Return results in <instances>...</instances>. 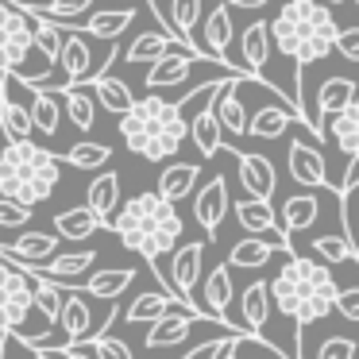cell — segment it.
<instances>
[{
    "label": "cell",
    "mask_w": 359,
    "mask_h": 359,
    "mask_svg": "<svg viewBox=\"0 0 359 359\" xmlns=\"http://www.w3.org/2000/svg\"><path fill=\"white\" fill-rule=\"evenodd\" d=\"M336 274L328 271L320 259L313 255H286V263L278 266L271 282H266V294H271V305L282 309V317L294 320V359H302V332L317 320H325L336 305Z\"/></svg>",
    "instance_id": "cell-1"
},
{
    "label": "cell",
    "mask_w": 359,
    "mask_h": 359,
    "mask_svg": "<svg viewBox=\"0 0 359 359\" xmlns=\"http://www.w3.org/2000/svg\"><path fill=\"white\" fill-rule=\"evenodd\" d=\"M205 89V86H201ZM201 89L182 93L178 101H163V97H135L132 109L120 112V135H124L128 151L147 163H163L182 151V143L189 140V120H182V109L194 101Z\"/></svg>",
    "instance_id": "cell-2"
},
{
    "label": "cell",
    "mask_w": 359,
    "mask_h": 359,
    "mask_svg": "<svg viewBox=\"0 0 359 359\" xmlns=\"http://www.w3.org/2000/svg\"><path fill=\"white\" fill-rule=\"evenodd\" d=\"M109 228L120 236V243L132 255H140L147 266H155L166 251L178 248L186 220H182L178 205L151 189V194H135L124 205H116V217L109 220Z\"/></svg>",
    "instance_id": "cell-3"
},
{
    "label": "cell",
    "mask_w": 359,
    "mask_h": 359,
    "mask_svg": "<svg viewBox=\"0 0 359 359\" xmlns=\"http://www.w3.org/2000/svg\"><path fill=\"white\" fill-rule=\"evenodd\" d=\"M266 27H271V43L297 70H305L313 62H325L332 55L336 32H340L328 4H320V0H286L282 12Z\"/></svg>",
    "instance_id": "cell-4"
},
{
    "label": "cell",
    "mask_w": 359,
    "mask_h": 359,
    "mask_svg": "<svg viewBox=\"0 0 359 359\" xmlns=\"http://www.w3.org/2000/svg\"><path fill=\"white\" fill-rule=\"evenodd\" d=\"M58 182H62V163L55 151L32 140H4V151H0V194L4 197L35 209L50 201Z\"/></svg>",
    "instance_id": "cell-5"
},
{
    "label": "cell",
    "mask_w": 359,
    "mask_h": 359,
    "mask_svg": "<svg viewBox=\"0 0 359 359\" xmlns=\"http://www.w3.org/2000/svg\"><path fill=\"white\" fill-rule=\"evenodd\" d=\"M50 66L55 62H47L32 47V20L0 0V70L12 74V81L20 86H43Z\"/></svg>",
    "instance_id": "cell-6"
},
{
    "label": "cell",
    "mask_w": 359,
    "mask_h": 359,
    "mask_svg": "<svg viewBox=\"0 0 359 359\" xmlns=\"http://www.w3.org/2000/svg\"><path fill=\"white\" fill-rule=\"evenodd\" d=\"M32 290H35V282L24 271H16L12 263L0 259V332L4 336L24 332V320L35 313Z\"/></svg>",
    "instance_id": "cell-7"
},
{
    "label": "cell",
    "mask_w": 359,
    "mask_h": 359,
    "mask_svg": "<svg viewBox=\"0 0 359 359\" xmlns=\"http://www.w3.org/2000/svg\"><path fill=\"white\" fill-rule=\"evenodd\" d=\"M236 220L243 224L248 236H274V248L294 255V243H290V232L278 224V212H274L271 201H259V197H243V201L232 205Z\"/></svg>",
    "instance_id": "cell-8"
},
{
    "label": "cell",
    "mask_w": 359,
    "mask_h": 359,
    "mask_svg": "<svg viewBox=\"0 0 359 359\" xmlns=\"http://www.w3.org/2000/svg\"><path fill=\"white\" fill-rule=\"evenodd\" d=\"M232 209V197H228V178L224 174H212L194 197V220L205 228L209 243H217L220 236V224H224V212Z\"/></svg>",
    "instance_id": "cell-9"
},
{
    "label": "cell",
    "mask_w": 359,
    "mask_h": 359,
    "mask_svg": "<svg viewBox=\"0 0 359 359\" xmlns=\"http://www.w3.org/2000/svg\"><path fill=\"white\" fill-rule=\"evenodd\" d=\"M55 66H62L66 86H78V81H86L93 74V50H89V43L81 39V32L74 24L62 27V47H58Z\"/></svg>",
    "instance_id": "cell-10"
},
{
    "label": "cell",
    "mask_w": 359,
    "mask_h": 359,
    "mask_svg": "<svg viewBox=\"0 0 359 359\" xmlns=\"http://www.w3.org/2000/svg\"><path fill=\"white\" fill-rule=\"evenodd\" d=\"M236 163H240V186L248 189V197H259V201H271L274 186H278V174H274V163L266 155H251V151H232Z\"/></svg>",
    "instance_id": "cell-11"
},
{
    "label": "cell",
    "mask_w": 359,
    "mask_h": 359,
    "mask_svg": "<svg viewBox=\"0 0 359 359\" xmlns=\"http://www.w3.org/2000/svg\"><path fill=\"white\" fill-rule=\"evenodd\" d=\"M240 81L243 78L228 74V81H220V86L212 89V112H217L220 132H228V135H248V109H243V101L236 97V86H240Z\"/></svg>",
    "instance_id": "cell-12"
},
{
    "label": "cell",
    "mask_w": 359,
    "mask_h": 359,
    "mask_svg": "<svg viewBox=\"0 0 359 359\" xmlns=\"http://www.w3.org/2000/svg\"><path fill=\"white\" fill-rule=\"evenodd\" d=\"M194 325H197V317L186 309V305H174L170 313H163V317H155L151 320V332H147V348L151 351H158V348H178L182 340H186L189 332H194Z\"/></svg>",
    "instance_id": "cell-13"
},
{
    "label": "cell",
    "mask_w": 359,
    "mask_h": 359,
    "mask_svg": "<svg viewBox=\"0 0 359 359\" xmlns=\"http://www.w3.org/2000/svg\"><path fill=\"white\" fill-rule=\"evenodd\" d=\"M286 170L297 186H328V166H325L320 147H309V143H302V140H290Z\"/></svg>",
    "instance_id": "cell-14"
},
{
    "label": "cell",
    "mask_w": 359,
    "mask_h": 359,
    "mask_svg": "<svg viewBox=\"0 0 359 359\" xmlns=\"http://www.w3.org/2000/svg\"><path fill=\"white\" fill-rule=\"evenodd\" d=\"M55 325L62 328V336H66L62 344L78 348V344L86 340L89 332H93V309H89L86 297L74 294V290L66 286V294H62V309H58V320H55Z\"/></svg>",
    "instance_id": "cell-15"
},
{
    "label": "cell",
    "mask_w": 359,
    "mask_h": 359,
    "mask_svg": "<svg viewBox=\"0 0 359 359\" xmlns=\"http://www.w3.org/2000/svg\"><path fill=\"white\" fill-rule=\"evenodd\" d=\"M197 58L186 55V50H166L163 58H155L147 70V78H143V86L147 89H166V86H186L189 74H194Z\"/></svg>",
    "instance_id": "cell-16"
},
{
    "label": "cell",
    "mask_w": 359,
    "mask_h": 359,
    "mask_svg": "<svg viewBox=\"0 0 359 359\" xmlns=\"http://www.w3.org/2000/svg\"><path fill=\"white\" fill-rule=\"evenodd\" d=\"M116 205H120V174L116 170H101L86 186V209L109 228V217L116 212Z\"/></svg>",
    "instance_id": "cell-17"
},
{
    "label": "cell",
    "mask_w": 359,
    "mask_h": 359,
    "mask_svg": "<svg viewBox=\"0 0 359 359\" xmlns=\"http://www.w3.org/2000/svg\"><path fill=\"white\" fill-rule=\"evenodd\" d=\"M212 89H217V86H212ZM212 89H209V104L189 120V140H194V147H197V155H201V158H217V151L224 147V132H220L217 112H212Z\"/></svg>",
    "instance_id": "cell-18"
},
{
    "label": "cell",
    "mask_w": 359,
    "mask_h": 359,
    "mask_svg": "<svg viewBox=\"0 0 359 359\" xmlns=\"http://www.w3.org/2000/svg\"><path fill=\"white\" fill-rule=\"evenodd\" d=\"M170 24H174V35L186 43V50L197 58V62H209L205 47L194 43V32L201 24V0H170Z\"/></svg>",
    "instance_id": "cell-19"
},
{
    "label": "cell",
    "mask_w": 359,
    "mask_h": 359,
    "mask_svg": "<svg viewBox=\"0 0 359 359\" xmlns=\"http://www.w3.org/2000/svg\"><path fill=\"white\" fill-rule=\"evenodd\" d=\"M135 278H140L135 266H104V271L89 274V278L81 282V290H86L89 297H101V302H116Z\"/></svg>",
    "instance_id": "cell-20"
},
{
    "label": "cell",
    "mask_w": 359,
    "mask_h": 359,
    "mask_svg": "<svg viewBox=\"0 0 359 359\" xmlns=\"http://www.w3.org/2000/svg\"><path fill=\"white\" fill-rule=\"evenodd\" d=\"M317 220H320V197L317 194H294V197H286L282 209H278V224L286 228L290 236L313 228Z\"/></svg>",
    "instance_id": "cell-21"
},
{
    "label": "cell",
    "mask_w": 359,
    "mask_h": 359,
    "mask_svg": "<svg viewBox=\"0 0 359 359\" xmlns=\"http://www.w3.org/2000/svg\"><path fill=\"white\" fill-rule=\"evenodd\" d=\"M197 178H201V166H197V163H170L163 174H158V182H155V194H158V197H166V201H174V205H178L182 197H189V194H194Z\"/></svg>",
    "instance_id": "cell-22"
},
{
    "label": "cell",
    "mask_w": 359,
    "mask_h": 359,
    "mask_svg": "<svg viewBox=\"0 0 359 359\" xmlns=\"http://www.w3.org/2000/svg\"><path fill=\"white\" fill-rule=\"evenodd\" d=\"M58 243L62 240H58L55 232H20L8 248L0 243V251L12 255V259H24V263H47V259L58 251Z\"/></svg>",
    "instance_id": "cell-23"
},
{
    "label": "cell",
    "mask_w": 359,
    "mask_h": 359,
    "mask_svg": "<svg viewBox=\"0 0 359 359\" xmlns=\"http://www.w3.org/2000/svg\"><path fill=\"white\" fill-rule=\"evenodd\" d=\"M135 24V8H101L86 20V27L78 32H89L93 39H104V43H116L128 27Z\"/></svg>",
    "instance_id": "cell-24"
},
{
    "label": "cell",
    "mask_w": 359,
    "mask_h": 359,
    "mask_svg": "<svg viewBox=\"0 0 359 359\" xmlns=\"http://www.w3.org/2000/svg\"><path fill=\"white\" fill-rule=\"evenodd\" d=\"M240 50H243V70L263 74L266 58H271V27L263 20H251L240 35Z\"/></svg>",
    "instance_id": "cell-25"
},
{
    "label": "cell",
    "mask_w": 359,
    "mask_h": 359,
    "mask_svg": "<svg viewBox=\"0 0 359 359\" xmlns=\"http://www.w3.org/2000/svg\"><path fill=\"white\" fill-rule=\"evenodd\" d=\"M328 132H332V143L344 155H359V93L336 116H328Z\"/></svg>",
    "instance_id": "cell-26"
},
{
    "label": "cell",
    "mask_w": 359,
    "mask_h": 359,
    "mask_svg": "<svg viewBox=\"0 0 359 359\" xmlns=\"http://www.w3.org/2000/svg\"><path fill=\"white\" fill-rule=\"evenodd\" d=\"M290 124H302L294 116V109H278V104H263L255 109V116H248V132L255 140H282Z\"/></svg>",
    "instance_id": "cell-27"
},
{
    "label": "cell",
    "mask_w": 359,
    "mask_h": 359,
    "mask_svg": "<svg viewBox=\"0 0 359 359\" xmlns=\"http://www.w3.org/2000/svg\"><path fill=\"white\" fill-rule=\"evenodd\" d=\"M47 86V81H43ZM50 89V86H47ZM50 93H62V104H66V116L78 132H89L97 120V101L93 93H86V86H62V89H50Z\"/></svg>",
    "instance_id": "cell-28"
},
{
    "label": "cell",
    "mask_w": 359,
    "mask_h": 359,
    "mask_svg": "<svg viewBox=\"0 0 359 359\" xmlns=\"http://www.w3.org/2000/svg\"><path fill=\"white\" fill-rule=\"evenodd\" d=\"M240 313H243V328H248V332H263L266 328V317H271V294H266L263 278H255L240 294Z\"/></svg>",
    "instance_id": "cell-29"
},
{
    "label": "cell",
    "mask_w": 359,
    "mask_h": 359,
    "mask_svg": "<svg viewBox=\"0 0 359 359\" xmlns=\"http://www.w3.org/2000/svg\"><path fill=\"white\" fill-rule=\"evenodd\" d=\"M97 228H104V224L86 209V205H70V209H62L55 217V236L58 240H89Z\"/></svg>",
    "instance_id": "cell-30"
},
{
    "label": "cell",
    "mask_w": 359,
    "mask_h": 359,
    "mask_svg": "<svg viewBox=\"0 0 359 359\" xmlns=\"http://www.w3.org/2000/svg\"><path fill=\"white\" fill-rule=\"evenodd\" d=\"M32 116H27V109L16 101V97H8V89L0 86V135L4 140H32Z\"/></svg>",
    "instance_id": "cell-31"
},
{
    "label": "cell",
    "mask_w": 359,
    "mask_h": 359,
    "mask_svg": "<svg viewBox=\"0 0 359 359\" xmlns=\"http://www.w3.org/2000/svg\"><path fill=\"white\" fill-rule=\"evenodd\" d=\"M274 243L271 240H263V236H248V240H240V243H232V251H228V266H243V271H259V266H266L271 263V255H274Z\"/></svg>",
    "instance_id": "cell-32"
},
{
    "label": "cell",
    "mask_w": 359,
    "mask_h": 359,
    "mask_svg": "<svg viewBox=\"0 0 359 359\" xmlns=\"http://www.w3.org/2000/svg\"><path fill=\"white\" fill-rule=\"evenodd\" d=\"M174 305H186V302H178V297H170V294H140V297H132V305H124V313L120 317L128 320V325H140V320H155V317H163V313H170ZM189 309V305H186ZM194 313V309H189ZM197 317V313H194Z\"/></svg>",
    "instance_id": "cell-33"
},
{
    "label": "cell",
    "mask_w": 359,
    "mask_h": 359,
    "mask_svg": "<svg viewBox=\"0 0 359 359\" xmlns=\"http://www.w3.org/2000/svg\"><path fill=\"white\" fill-rule=\"evenodd\" d=\"M27 89H32V109H27L32 128H39L43 135H55L58 132V120H62V109H58L55 93H50L47 86H27Z\"/></svg>",
    "instance_id": "cell-34"
},
{
    "label": "cell",
    "mask_w": 359,
    "mask_h": 359,
    "mask_svg": "<svg viewBox=\"0 0 359 359\" xmlns=\"http://www.w3.org/2000/svg\"><path fill=\"white\" fill-rule=\"evenodd\" d=\"M205 305H209V313H217V317H228V305H232V266L228 263L212 266V271L205 274Z\"/></svg>",
    "instance_id": "cell-35"
},
{
    "label": "cell",
    "mask_w": 359,
    "mask_h": 359,
    "mask_svg": "<svg viewBox=\"0 0 359 359\" xmlns=\"http://www.w3.org/2000/svg\"><path fill=\"white\" fill-rule=\"evenodd\" d=\"M78 86H89V89H97V97H101V109H109V112H128L132 109V89L124 86V81H116V78H109V74H97V78H86V81H78Z\"/></svg>",
    "instance_id": "cell-36"
},
{
    "label": "cell",
    "mask_w": 359,
    "mask_h": 359,
    "mask_svg": "<svg viewBox=\"0 0 359 359\" xmlns=\"http://www.w3.org/2000/svg\"><path fill=\"white\" fill-rule=\"evenodd\" d=\"M309 248H313V259H320L325 266H336V263H355L359 266V251H355V243H351V236H317Z\"/></svg>",
    "instance_id": "cell-37"
},
{
    "label": "cell",
    "mask_w": 359,
    "mask_h": 359,
    "mask_svg": "<svg viewBox=\"0 0 359 359\" xmlns=\"http://www.w3.org/2000/svg\"><path fill=\"white\" fill-rule=\"evenodd\" d=\"M174 43H178V39H170L166 32H143V35H135V39L124 47V58H128V62H155V58H163ZM186 55H189V50H186Z\"/></svg>",
    "instance_id": "cell-38"
},
{
    "label": "cell",
    "mask_w": 359,
    "mask_h": 359,
    "mask_svg": "<svg viewBox=\"0 0 359 359\" xmlns=\"http://www.w3.org/2000/svg\"><path fill=\"white\" fill-rule=\"evenodd\" d=\"M355 93H359V89H355V81H351V78H328L325 86H320V97H317V112H320L317 120L336 116V112H340Z\"/></svg>",
    "instance_id": "cell-39"
},
{
    "label": "cell",
    "mask_w": 359,
    "mask_h": 359,
    "mask_svg": "<svg viewBox=\"0 0 359 359\" xmlns=\"http://www.w3.org/2000/svg\"><path fill=\"white\" fill-rule=\"evenodd\" d=\"M62 158L70 166H78V170H104V166H109V158H112V147L81 140V143H74L70 151H62Z\"/></svg>",
    "instance_id": "cell-40"
},
{
    "label": "cell",
    "mask_w": 359,
    "mask_h": 359,
    "mask_svg": "<svg viewBox=\"0 0 359 359\" xmlns=\"http://www.w3.org/2000/svg\"><path fill=\"white\" fill-rule=\"evenodd\" d=\"M32 282H35V290H32L35 309L47 317V325H55V320H58V309H62L66 286H62V282H55V278H32Z\"/></svg>",
    "instance_id": "cell-41"
},
{
    "label": "cell",
    "mask_w": 359,
    "mask_h": 359,
    "mask_svg": "<svg viewBox=\"0 0 359 359\" xmlns=\"http://www.w3.org/2000/svg\"><path fill=\"white\" fill-rule=\"evenodd\" d=\"M32 47L39 50L47 62H55L58 47H62V24H55V20H47V16H35L32 20Z\"/></svg>",
    "instance_id": "cell-42"
},
{
    "label": "cell",
    "mask_w": 359,
    "mask_h": 359,
    "mask_svg": "<svg viewBox=\"0 0 359 359\" xmlns=\"http://www.w3.org/2000/svg\"><path fill=\"white\" fill-rule=\"evenodd\" d=\"M81 344L93 348V359H135L132 348H128L124 340H116V336H109V332H89ZM81 344H78V348H81Z\"/></svg>",
    "instance_id": "cell-43"
},
{
    "label": "cell",
    "mask_w": 359,
    "mask_h": 359,
    "mask_svg": "<svg viewBox=\"0 0 359 359\" xmlns=\"http://www.w3.org/2000/svg\"><path fill=\"white\" fill-rule=\"evenodd\" d=\"M32 220V209L12 197H0V228H24Z\"/></svg>",
    "instance_id": "cell-44"
},
{
    "label": "cell",
    "mask_w": 359,
    "mask_h": 359,
    "mask_svg": "<svg viewBox=\"0 0 359 359\" xmlns=\"http://www.w3.org/2000/svg\"><path fill=\"white\" fill-rule=\"evenodd\" d=\"M317 359H355V340H348V336H328L320 344Z\"/></svg>",
    "instance_id": "cell-45"
},
{
    "label": "cell",
    "mask_w": 359,
    "mask_h": 359,
    "mask_svg": "<svg viewBox=\"0 0 359 359\" xmlns=\"http://www.w3.org/2000/svg\"><path fill=\"white\" fill-rule=\"evenodd\" d=\"M332 50H340L348 62H359V27H340L332 39Z\"/></svg>",
    "instance_id": "cell-46"
},
{
    "label": "cell",
    "mask_w": 359,
    "mask_h": 359,
    "mask_svg": "<svg viewBox=\"0 0 359 359\" xmlns=\"http://www.w3.org/2000/svg\"><path fill=\"white\" fill-rule=\"evenodd\" d=\"M359 189V155H351L348 170H344V182L336 186V197H351Z\"/></svg>",
    "instance_id": "cell-47"
},
{
    "label": "cell",
    "mask_w": 359,
    "mask_h": 359,
    "mask_svg": "<svg viewBox=\"0 0 359 359\" xmlns=\"http://www.w3.org/2000/svg\"><path fill=\"white\" fill-rule=\"evenodd\" d=\"M39 348H47L50 355H62V359H93L89 351H81V348H70V344H39Z\"/></svg>",
    "instance_id": "cell-48"
},
{
    "label": "cell",
    "mask_w": 359,
    "mask_h": 359,
    "mask_svg": "<svg viewBox=\"0 0 359 359\" xmlns=\"http://www.w3.org/2000/svg\"><path fill=\"white\" fill-rule=\"evenodd\" d=\"M266 0H228V8H263Z\"/></svg>",
    "instance_id": "cell-49"
},
{
    "label": "cell",
    "mask_w": 359,
    "mask_h": 359,
    "mask_svg": "<svg viewBox=\"0 0 359 359\" xmlns=\"http://www.w3.org/2000/svg\"><path fill=\"white\" fill-rule=\"evenodd\" d=\"M32 359H55V355H50L47 348H32Z\"/></svg>",
    "instance_id": "cell-50"
},
{
    "label": "cell",
    "mask_w": 359,
    "mask_h": 359,
    "mask_svg": "<svg viewBox=\"0 0 359 359\" xmlns=\"http://www.w3.org/2000/svg\"><path fill=\"white\" fill-rule=\"evenodd\" d=\"M217 344H220V340H217ZM217 344H212V348H209V351H205V359H212V351H217Z\"/></svg>",
    "instance_id": "cell-51"
},
{
    "label": "cell",
    "mask_w": 359,
    "mask_h": 359,
    "mask_svg": "<svg viewBox=\"0 0 359 359\" xmlns=\"http://www.w3.org/2000/svg\"><path fill=\"white\" fill-rule=\"evenodd\" d=\"M0 359H4V332H0Z\"/></svg>",
    "instance_id": "cell-52"
},
{
    "label": "cell",
    "mask_w": 359,
    "mask_h": 359,
    "mask_svg": "<svg viewBox=\"0 0 359 359\" xmlns=\"http://www.w3.org/2000/svg\"><path fill=\"white\" fill-rule=\"evenodd\" d=\"M147 4H151V8H155V4H158V0H147Z\"/></svg>",
    "instance_id": "cell-53"
}]
</instances>
